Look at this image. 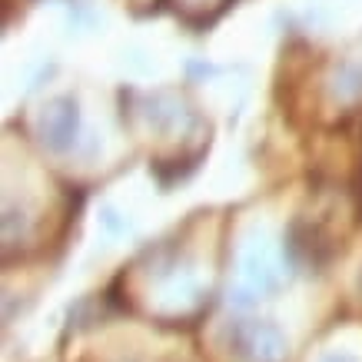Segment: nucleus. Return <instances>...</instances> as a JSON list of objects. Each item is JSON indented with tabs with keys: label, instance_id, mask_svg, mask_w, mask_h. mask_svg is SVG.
Segmentation results:
<instances>
[{
	"label": "nucleus",
	"instance_id": "1",
	"mask_svg": "<svg viewBox=\"0 0 362 362\" xmlns=\"http://www.w3.org/2000/svg\"><path fill=\"white\" fill-rule=\"evenodd\" d=\"M226 346H230V356H236L240 362H276L286 349V342L276 326L250 322V319L246 322H233L226 329Z\"/></svg>",
	"mask_w": 362,
	"mask_h": 362
},
{
	"label": "nucleus",
	"instance_id": "2",
	"mask_svg": "<svg viewBox=\"0 0 362 362\" xmlns=\"http://www.w3.org/2000/svg\"><path fill=\"white\" fill-rule=\"evenodd\" d=\"M359 289H362V276H359Z\"/></svg>",
	"mask_w": 362,
	"mask_h": 362
}]
</instances>
